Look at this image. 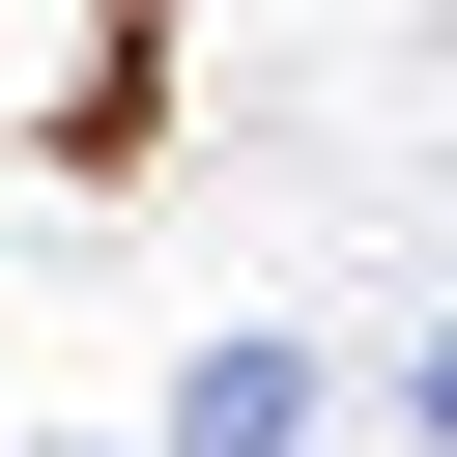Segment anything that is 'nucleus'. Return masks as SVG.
I'll use <instances>...</instances> for the list:
<instances>
[{"label": "nucleus", "instance_id": "f03ea898", "mask_svg": "<svg viewBox=\"0 0 457 457\" xmlns=\"http://www.w3.org/2000/svg\"><path fill=\"white\" fill-rule=\"evenodd\" d=\"M428 457H457V314H428Z\"/></svg>", "mask_w": 457, "mask_h": 457}, {"label": "nucleus", "instance_id": "f257e3e1", "mask_svg": "<svg viewBox=\"0 0 457 457\" xmlns=\"http://www.w3.org/2000/svg\"><path fill=\"white\" fill-rule=\"evenodd\" d=\"M286 428H314V343H200L171 371V457H286Z\"/></svg>", "mask_w": 457, "mask_h": 457}]
</instances>
